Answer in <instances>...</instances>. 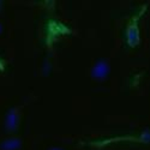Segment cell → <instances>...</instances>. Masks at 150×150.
Returning <instances> with one entry per match:
<instances>
[{"label": "cell", "instance_id": "obj_1", "mask_svg": "<svg viewBox=\"0 0 150 150\" xmlns=\"http://www.w3.org/2000/svg\"><path fill=\"white\" fill-rule=\"evenodd\" d=\"M146 7L148 5H142L139 7V10L137 11V13L131 17L129 24H127V31H126V40H127V43L130 46H136L139 43V40H141V33H139V18L146 11Z\"/></svg>", "mask_w": 150, "mask_h": 150}]
</instances>
